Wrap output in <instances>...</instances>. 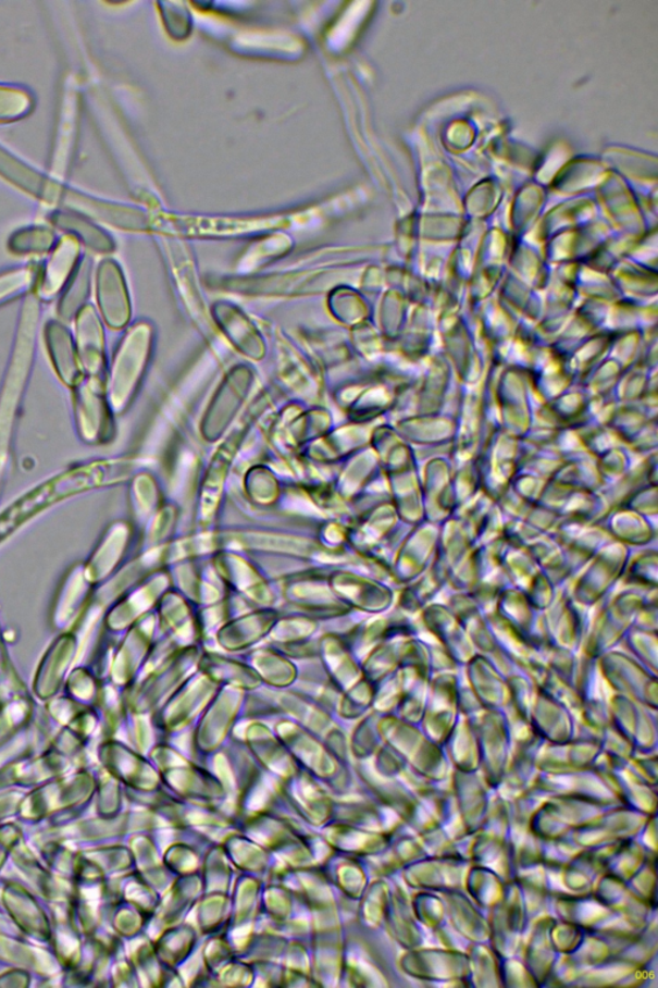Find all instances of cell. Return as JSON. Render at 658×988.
Returning <instances> with one entry per match:
<instances>
[{
  "instance_id": "3957f363",
  "label": "cell",
  "mask_w": 658,
  "mask_h": 988,
  "mask_svg": "<svg viewBox=\"0 0 658 988\" xmlns=\"http://www.w3.org/2000/svg\"><path fill=\"white\" fill-rule=\"evenodd\" d=\"M97 381L95 378L84 381L80 378L75 384L77 425L87 442H96L104 432V404Z\"/></svg>"
},
{
  "instance_id": "7c38bea8",
  "label": "cell",
  "mask_w": 658,
  "mask_h": 988,
  "mask_svg": "<svg viewBox=\"0 0 658 988\" xmlns=\"http://www.w3.org/2000/svg\"><path fill=\"white\" fill-rule=\"evenodd\" d=\"M38 276V268L34 265L0 274V305L30 291Z\"/></svg>"
},
{
  "instance_id": "277c9868",
  "label": "cell",
  "mask_w": 658,
  "mask_h": 988,
  "mask_svg": "<svg viewBox=\"0 0 658 988\" xmlns=\"http://www.w3.org/2000/svg\"><path fill=\"white\" fill-rule=\"evenodd\" d=\"M0 175L13 183L14 186L26 190L27 194L46 201L59 199L63 189L38 172H35L34 169L28 168L23 161L14 158L2 147H0Z\"/></svg>"
},
{
  "instance_id": "5b68a950",
  "label": "cell",
  "mask_w": 658,
  "mask_h": 988,
  "mask_svg": "<svg viewBox=\"0 0 658 988\" xmlns=\"http://www.w3.org/2000/svg\"><path fill=\"white\" fill-rule=\"evenodd\" d=\"M76 330L80 365L91 378H95L102 369L103 343L101 326L94 308L85 307L80 310Z\"/></svg>"
},
{
  "instance_id": "30bf717a",
  "label": "cell",
  "mask_w": 658,
  "mask_h": 988,
  "mask_svg": "<svg viewBox=\"0 0 658 988\" xmlns=\"http://www.w3.org/2000/svg\"><path fill=\"white\" fill-rule=\"evenodd\" d=\"M89 279L90 264L89 260L85 259L79 267V270L74 274V277L71 279L70 287L61 300L60 313L62 317H65V319H71V317H74L76 312H79V310L83 309V302L88 296Z\"/></svg>"
},
{
  "instance_id": "52a82bcc",
  "label": "cell",
  "mask_w": 658,
  "mask_h": 988,
  "mask_svg": "<svg viewBox=\"0 0 658 988\" xmlns=\"http://www.w3.org/2000/svg\"><path fill=\"white\" fill-rule=\"evenodd\" d=\"M98 300L105 319L112 324L123 321L125 313V296L122 276L117 267L112 262H104L99 267Z\"/></svg>"
},
{
  "instance_id": "8fae6325",
  "label": "cell",
  "mask_w": 658,
  "mask_h": 988,
  "mask_svg": "<svg viewBox=\"0 0 658 988\" xmlns=\"http://www.w3.org/2000/svg\"><path fill=\"white\" fill-rule=\"evenodd\" d=\"M33 96L21 87L0 84V122L23 119L33 109Z\"/></svg>"
},
{
  "instance_id": "6da1fadb",
  "label": "cell",
  "mask_w": 658,
  "mask_h": 988,
  "mask_svg": "<svg viewBox=\"0 0 658 988\" xmlns=\"http://www.w3.org/2000/svg\"><path fill=\"white\" fill-rule=\"evenodd\" d=\"M102 465H87L49 480L0 515V541L46 507L101 482Z\"/></svg>"
},
{
  "instance_id": "7a4b0ae2",
  "label": "cell",
  "mask_w": 658,
  "mask_h": 988,
  "mask_svg": "<svg viewBox=\"0 0 658 988\" xmlns=\"http://www.w3.org/2000/svg\"><path fill=\"white\" fill-rule=\"evenodd\" d=\"M80 244L73 235L65 236L54 247L51 259L41 274L39 294L49 299L62 291L79 262Z\"/></svg>"
},
{
  "instance_id": "8992f818",
  "label": "cell",
  "mask_w": 658,
  "mask_h": 988,
  "mask_svg": "<svg viewBox=\"0 0 658 988\" xmlns=\"http://www.w3.org/2000/svg\"><path fill=\"white\" fill-rule=\"evenodd\" d=\"M46 338L57 372L66 384L75 385L80 380V367L69 331L59 322H49Z\"/></svg>"
},
{
  "instance_id": "ba28073f",
  "label": "cell",
  "mask_w": 658,
  "mask_h": 988,
  "mask_svg": "<svg viewBox=\"0 0 658 988\" xmlns=\"http://www.w3.org/2000/svg\"><path fill=\"white\" fill-rule=\"evenodd\" d=\"M52 221L57 227L70 232L76 238H80L90 249L99 252L112 249V244L109 237L104 235V232L89 223L87 219L73 214L57 213L53 215Z\"/></svg>"
},
{
  "instance_id": "9c48e42d",
  "label": "cell",
  "mask_w": 658,
  "mask_h": 988,
  "mask_svg": "<svg viewBox=\"0 0 658 988\" xmlns=\"http://www.w3.org/2000/svg\"><path fill=\"white\" fill-rule=\"evenodd\" d=\"M55 235L46 227H28L11 237L10 250L14 254H42L52 249Z\"/></svg>"
}]
</instances>
